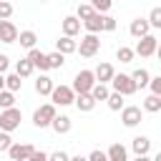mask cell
<instances>
[{
  "instance_id": "74e56055",
  "label": "cell",
  "mask_w": 161,
  "mask_h": 161,
  "mask_svg": "<svg viewBox=\"0 0 161 161\" xmlns=\"http://www.w3.org/2000/svg\"><path fill=\"white\" fill-rule=\"evenodd\" d=\"M148 88H151V93H158V96H161V75L151 78V80H148Z\"/></svg>"
},
{
  "instance_id": "f546056e",
  "label": "cell",
  "mask_w": 161,
  "mask_h": 161,
  "mask_svg": "<svg viewBox=\"0 0 161 161\" xmlns=\"http://www.w3.org/2000/svg\"><path fill=\"white\" fill-rule=\"evenodd\" d=\"M63 63H65V55H63L60 50L48 53V65H50V68H63Z\"/></svg>"
},
{
  "instance_id": "bcb514c9",
  "label": "cell",
  "mask_w": 161,
  "mask_h": 161,
  "mask_svg": "<svg viewBox=\"0 0 161 161\" xmlns=\"http://www.w3.org/2000/svg\"><path fill=\"white\" fill-rule=\"evenodd\" d=\"M40 3H48V0H40Z\"/></svg>"
},
{
  "instance_id": "2e32d148",
  "label": "cell",
  "mask_w": 161,
  "mask_h": 161,
  "mask_svg": "<svg viewBox=\"0 0 161 161\" xmlns=\"http://www.w3.org/2000/svg\"><path fill=\"white\" fill-rule=\"evenodd\" d=\"M131 148H133V153H136L138 158H146L148 151H151V141H148V136H136V138L131 141Z\"/></svg>"
},
{
  "instance_id": "e575fe53",
  "label": "cell",
  "mask_w": 161,
  "mask_h": 161,
  "mask_svg": "<svg viewBox=\"0 0 161 161\" xmlns=\"http://www.w3.org/2000/svg\"><path fill=\"white\" fill-rule=\"evenodd\" d=\"M10 143H13L10 131H3V128H0V151H8V148H10Z\"/></svg>"
},
{
  "instance_id": "7a4b0ae2",
  "label": "cell",
  "mask_w": 161,
  "mask_h": 161,
  "mask_svg": "<svg viewBox=\"0 0 161 161\" xmlns=\"http://www.w3.org/2000/svg\"><path fill=\"white\" fill-rule=\"evenodd\" d=\"M58 106L50 101V103H43L40 108H35V113H33V123H35V128H48L50 126V121L55 118V111Z\"/></svg>"
},
{
  "instance_id": "f1b7e54d",
  "label": "cell",
  "mask_w": 161,
  "mask_h": 161,
  "mask_svg": "<svg viewBox=\"0 0 161 161\" xmlns=\"http://www.w3.org/2000/svg\"><path fill=\"white\" fill-rule=\"evenodd\" d=\"M116 58H118L121 63H131V60L136 58V50H133V48H126V45H121V48L116 50Z\"/></svg>"
},
{
  "instance_id": "3957f363",
  "label": "cell",
  "mask_w": 161,
  "mask_h": 161,
  "mask_svg": "<svg viewBox=\"0 0 161 161\" xmlns=\"http://www.w3.org/2000/svg\"><path fill=\"white\" fill-rule=\"evenodd\" d=\"M20 121H23V113H20V108H15V106H8V108H3V113H0V128L3 131H15V128H20Z\"/></svg>"
},
{
  "instance_id": "7bdbcfd3",
  "label": "cell",
  "mask_w": 161,
  "mask_h": 161,
  "mask_svg": "<svg viewBox=\"0 0 161 161\" xmlns=\"http://www.w3.org/2000/svg\"><path fill=\"white\" fill-rule=\"evenodd\" d=\"M5 88V73H0V91Z\"/></svg>"
},
{
  "instance_id": "277c9868",
  "label": "cell",
  "mask_w": 161,
  "mask_h": 161,
  "mask_svg": "<svg viewBox=\"0 0 161 161\" xmlns=\"http://www.w3.org/2000/svg\"><path fill=\"white\" fill-rule=\"evenodd\" d=\"M98 50H101L98 33H86V35L80 38V43H78V50H75V53H80L83 58H93Z\"/></svg>"
},
{
  "instance_id": "cb8c5ba5",
  "label": "cell",
  "mask_w": 161,
  "mask_h": 161,
  "mask_svg": "<svg viewBox=\"0 0 161 161\" xmlns=\"http://www.w3.org/2000/svg\"><path fill=\"white\" fill-rule=\"evenodd\" d=\"M33 70H35V65L30 63V58H20V60L15 63V73H18L20 78H28V75H33Z\"/></svg>"
},
{
  "instance_id": "d4e9b609",
  "label": "cell",
  "mask_w": 161,
  "mask_h": 161,
  "mask_svg": "<svg viewBox=\"0 0 161 161\" xmlns=\"http://www.w3.org/2000/svg\"><path fill=\"white\" fill-rule=\"evenodd\" d=\"M131 78L136 80V86H138V88H148V80H151V73H148L146 68H136V70L131 73Z\"/></svg>"
},
{
  "instance_id": "ab89813d",
  "label": "cell",
  "mask_w": 161,
  "mask_h": 161,
  "mask_svg": "<svg viewBox=\"0 0 161 161\" xmlns=\"http://www.w3.org/2000/svg\"><path fill=\"white\" fill-rule=\"evenodd\" d=\"M48 158H50V161H68L70 156H68L65 151H53V153H48Z\"/></svg>"
},
{
  "instance_id": "b9f144b4",
  "label": "cell",
  "mask_w": 161,
  "mask_h": 161,
  "mask_svg": "<svg viewBox=\"0 0 161 161\" xmlns=\"http://www.w3.org/2000/svg\"><path fill=\"white\" fill-rule=\"evenodd\" d=\"M8 68H10V58H8L5 53H0V73H5Z\"/></svg>"
},
{
  "instance_id": "484cf974",
  "label": "cell",
  "mask_w": 161,
  "mask_h": 161,
  "mask_svg": "<svg viewBox=\"0 0 161 161\" xmlns=\"http://www.w3.org/2000/svg\"><path fill=\"white\" fill-rule=\"evenodd\" d=\"M123 98H126V96H121L118 91H111V93H108V98H106V103H108V108H111V111H121V108L126 106V103H123Z\"/></svg>"
},
{
  "instance_id": "4fadbf2b",
  "label": "cell",
  "mask_w": 161,
  "mask_h": 161,
  "mask_svg": "<svg viewBox=\"0 0 161 161\" xmlns=\"http://www.w3.org/2000/svg\"><path fill=\"white\" fill-rule=\"evenodd\" d=\"M128 33L138 40L141 35H146V33H151V23H148V18H136V20H131V25H128Z\"/></svg>"
},
{
  "instance_id": "30bf717a",
  "label": "cell",
  "mask_w": 161,
  "mask_h": 161,
  "mask_svg": "<svg viewBox=\"0 0 161 161\" xmlns=\"http://www.w3.org/2000/svg\"><path fill=\"white\" fill-rule=\"evenodd\" d=\"M18 28H15V23L13 20H8V18H0V43H18Z\"/></svg>"
},
{
  "instance_id": "5b68a950",
  "label": "cell",
  "mask_w": 161,
  "mask_h": 161,
  "mask_svg": "<svg viewBox=\"0 0 161 161\" xmlns=\"http://www.w3.org/2000/svg\"><path fill=\"white\" fill-rule=\"evenodd\" d=\"M156 45H158V38L156 35H151V33H146V35H141L138 38V43H136V55H141V58H151V55H156Z\"/></svg>"
},
{
  "instance_id": "9c48e42d",
  "label": "cell",
  "mask_w": 161,
  "mask_h": 161,
  "mask_svg": "<svg viewBox=\"0 0 161 161\" xmlns=\"http://www.w3.org/2000/svg\"><path fill=\"white\" fill-rule=\"evenodd\" d=\"M33 151H35V146H30V143H10V148L5 151L13 161H28L30 156H33Z\"/></svg>"
},
{
  "instance_id": "4316f807",
  "label": "cell",
  "mask_w": 161,
  "mask_h": 161,
  "mask_svg": "<svg viewBox=\"0 0 161 161\" xmlns=\"http://www.w3.org/2000/svg\"><path fill=\"white\" fill-rule=\"evenodd\" d=\"M5 88L13 91V93H18V91L23 88V78H20L18 73H8V75H5Z\"/></svg>"
},
{
  "instance_id": "d6a6232c",
  "label": "cell",
  "mask_w": 161,
  "mask_h": 161,
  "mask_svg": "<svg viewBox=\"0 0 161 161\" xmlns=\"http://www.w3.org/2000/svg\"><path fill=\"white\" fill-rule=\"evenodd\" d=\"M148 23H151V28L161 30V5H158V8H151V13H148Z\"/></svg>"
},
{
  "instance_id": "ba28073f",
  "label": "cell",
  "mask_w": 161,
  "mask_h": 161,
  "mask_svg": "<svg viewBox=\"0 0 161 161\" xmlns=\"http://www.w3.org/2000/svg\"><path fill=\"white\" fill-rule=\"evenodd\" d=\"M141 118H143L141 106H123V108H121V121H123L126 128H136V126L141 123Z\"/></svg>"
},
{
  "instance_id": "d590c367",
  "label": "cell",
  "mask_w": 161,
  "mask_h": 161,
  "mask_svg": "<svg viewBox=\"0 0 161 161\" xmlns=\"http://www.w3.org/2000/svg\"><path fill=\"white\" fill-rule=\"evenodd\" d=\"M116 25H118V23H116V18L103 15V30H106V33H113V30H116Z\"/></svg>"
},
{
  "instance_id": "8fae6325",
  "label": "cell",
  "mask_w": 161,
  "mask_h": 161,
  "mask_svg": "<svg viewBox=\"0 0 161 161\" xmlns=\"http://www.w3.org/2000/svg\"><path fill=\"white\" fill-rule=\"evenodd\" d=\"M80 25H83V20L78 15H65L63 23H60V30H63V35L75 38V35H80Z\"/></svg>"
},
{
  "instance_id": "603a6c76",
  "label": "cell",
  "mask_w": 161,
  "mask_h": 161,
  "mask_svg": "<svg viewBox=\"0 0 161 161\" xmlns=\"http://www.w3.org/2000/svg\"><path fill=\"white\" fill-rule=\"evenodd\" d=\"M18 43L23 45V48H35V43H38V35H35V30H20L18 33Z\"/></svg>"
},
{
  "instance_id": "7402d4cb",
  "label": "cell",
  "mask_w": 161,
  "mask_h": 161,
  "mask_svg": "<svg viewBox=\"0 0 161 161\" xmlns=\"http://www.w3.org/2000/svg\"><path fill=\"white\" fill-rule=\"evenodd\" d=\"M143 111L146 113H158L161 111V96L158 93H148L143 98Z\"/></svg>"
},
{
  "instance_id": "f35d334b",
  "label": "cell",
  "mask_w": 161,
  "mask_h": 161,
  "mask_svg": "<svg viewBox=\"0 0 161 161\" xmlns=\"http://www.w3.org/2000/svg\"><path fill=\"white\" fill-rule=\"evenodd\" d=\"M88 158H91V161H108L106 151H98V148H96V151H91V153H88Z\"/></svg>"
},
{
  "instance_id": "4dcf8cb0",
  "label": "cell",
  "mask_w": 161,
  "mask_h": 161,
  "mask_svg": "<svg viewBox=\"0 0 161 161\" xmlns=\"http://www.w3.org/2000/svg\"><path fill=\"white\" fill-rule=\"evenodd\" d=\"M96 13V8L91 5V3H78V10H75V15L80 18V20H86V18H91Z\"/></svg>"
},
{
  "instance_id": "ffe728a7",
  "label": "cell",
  "mask_w": 161,
  "mask_h": 161,
  "mask_svg": "<svg viewBox=\"0 0 161 161\" xmlns=\"http://www.w3.org/2000/svg\"><path fill=\"white\" fill-rule=\"evenodd\" d=\"M93 73H96V80H98V83H111V78H113L116 70H113L111 63H98V68H96Z\"/></svg>"
},
{
  "instance_id": "836d02e7",
  "label": "cell",
  "mask_w": 161,
  "mask_h": 161,
  "mask_svg": "<svg viewBox=\"0 0 161 161\" xmlns=\"http://www.w3.org/2000/svg\"><path fill=\"white\" fill-rule=\"evenodd\" d=\"M91 5H93L98 13H108L111 5H113V0H91Z\"/></svg>"
},
{
  "instance_id": "60d3db41",
  "label": "cell",
  "mask_w": 161,
  "mask_h": 161,
  "mask_svg": "<svg viewBox=\"0 0 161 161\" xmlns=\"http://www.w3.org/2000/svg\"><path fill=\"white\" fill-rule=\"evenodd\" d=\"M45 158H48V153H45V151H38V148H35V151H33V156H30L28 161H45Z\"/></svg>"
},
{
  "instance_id": "e0dca14e",
  "label": "cell",
  "mask_w": 161,
  "mask_h": 161,
  "mask_svg": "<svg viewBox=\"0 0 161 161\" xmlns=\"http://www.w3.org/2000/svg\"><path fill=\"white\" fill-rule=\"evenodd\" d=\"M103 15H106V13H98V10H96L91 18H86V20H83L86 33H101V30H103Z\"/></svg>"
},
{
  "instance_id": "8992f818",
  "label": "cell",
  "mask_w": 161,
  "mask_h": 161,
  "mask_svg": "<svg viewBox=\"0 0 161 161\" xmlns=\"http://www.w3.org/2000/svg\"><path fill=\"white\" fill-rule=\"evenodd\" d=\"M93 83H96V73L93 70H78L75 73V78H73V91L75 93H91V88H93Z\"/></svg>"
},
{
  "instance_id": "5bb4252c",
  "label": "cell",
  "mask_w": 161,
  "mask_h": 161,
  "mask_svg": "<svg viewBox=\"0 0 161 161\" xmlns=\"http://www.w3.org/2000/svg\"><path fill=\"white\" fill-rule=\"evenodd\" d=\"M28 58H30V63H33L35 68H40L43 73L50 70V65H48V53L38 50V48H30V50H28Z\"/></svg>"
},
{
  "instance_id": "d6986e66",
  "label": "cell",
  "mask_w": 161,
  "mask_h": 161,
  "mask_svg": "<svg viewBox=\"0 0 161 161\" xmlns=\"http://www.w3.org/2000/svg\"><path fill=\"white\" fill-rule=\"evenodd\" d=\"M55 50H60L63 55H68V53H75V50H78V43H75L70 35H63V38L55 40Z\"/></svg>"
},
{
  "instance_id": "ee69618b",
  "label": "cell",
  "mask_w": 161,
  "mask_h": 161,
  "mask_svg": "<svg viewBox=\"0 0 161 161\" xmlns=\"http://www.w3.org/2000/svg\"><path fill=\"white\" fill-rule=\"evenodd\" d=\"M156 58L161 60V40H158V45H156Z\"/></svg>"
},
{
  "instance_id": "7c38bea8",
  "label": "cell",
  "mask_w": 161,
  "mask_h": 161,
  "mask_svg": "<svg viewBox=\"0 0 161 161\" xmlns=\"http://www.w3.org/2000/svg\"><path fill=\"white\" fill-rule=\"evenodd\" d=\"M96 98L91 96V93H75V101H73V106L80 111V113H91L93 108H96Z\"/></svg>"
},
{
  "instance_id": "52a82bcc",
  "label": "cell",
  "mask_w": 161,
  "mask_h": 161,
  "mask_svg": "<svg viewBox=\"0 0 161 161\" xmlns=\"http://www.w3.org/2000/svg\"><path fill=\"white\" fill-rule=\"evenodd\" d=\"M50 101H53L55 106H70V103L75 101V91H73V86H53V91H50Z\"/></svg>"
},
{
  "instance_id": "8d00e7d4",
  "label": "cell",
  "mask_w": 161,
  "mask_h": 161,
  "mask_svg": "<svg viewBox=\"0 0 161 161\" xmlns=\"http://www.w3.org/2000/svg\"><path fill=\"white\" fill-rule=\"evenodd\" d=\"M13 15V5L8 0H0V18H10Z\"/></svg>"
},
{
  "instance_id": "1f68e13d",
  "label": "cell",
  "mask_w": 161,
  "mask_h": 161,
  "mask_svg": "<svg viewBox=\"0 0 161 161\" xmlns=\"http://www.w3.org/2000/svg\"><path fill=\"white\" fill-rule=\"evenodd\" d=\"M8 106H15V93L8 91V88H3L0 91V108H8Z\"/></svg>"
},
{
  "instance_id": "83f0119b",
  "label": "cell",
  "mask_w": 161,
  "mask_h": 161,
  "mask_svg": "<svg viewBox=\"0 0 161 161\" xmlns=\"http://www.w3.org/2000/svg\"><path fill=\"white\" fill-rule=\"evenodd\" d=\"M108 93H111V91H108V83H98V80H96L93 88H91V96H93L96 101H106Z\"/></svg>"
},
{
  "instance_id": "7dc6e473",
  "label": "cell",
  "mask_w": 161,
  "mask_h": 161,
  "mask_svg": "<svg viewBox=\"0 0 161 161\" xmlns=\"http://www.w3.org/2000/svg\"><path fill=\"white\" fill-rule=\"evenodd\" d=\"M75 3H83V0H75Z\"/></svg>"
},
{
  "instance_id": "9a60e30c",
  "label": "cell",
  "mask_w": 161,
  "mask_h": 161,
  "mask_svg": "<svg viewBox=\"0 0 161 161\" xmlns=\"http://www.w3.org/2000/svg\"><path fill=\"white\" fill-rule=\"evenodd\" d=\"M50 128H53L55 133L63 136V133H68V131L73 128V121H70V116H65V113H60V116L55 113V118L50 121Z\"/></svg>"
},
{
  "instance_id": "ac0fdd59",
  "label": "cell",
  "mask_w": 161,
  "mask_h": 161,
  "mask_svg": "<svg viewBox=\"0 0 161 161\" xmlns=\"http://www.w3.org/2000/svg\"><path fill=\"white\" fill-rule=\"evenodd\" d=\"M53 78L50 75H45V73H40L38 75V80H35V93L38 96H50V91H53Z\"/></svg>"
},
{
  "instance_id": "f6af8a7d",
  "label": "cell",
  "mask_w": 161,
  "mask_h": 161,
  "mask_svg": "<svg viewBox=\"0 0 161 161\" xmlns=\"http://www.w3.org/2000/svg\"><path fill=\"white\" fill-rule=\"evenodd\" d=\"M156 161H161V151H158V153H156Z\"/></svg>"
},
{
  "instance_id": "6da1fadb",
  "label": "cell",
  "mask_w": 161,
  "mask_h": 161,
  "mask_svg": "<svg viewBox=\"0 0 161 161\" xmlns=\"http://www.w3.org/2000/svg\"><path fill=\"white\" fill-rule=\"evenodd\" d=\"M111 88L118 91L121 96H133V93L138 91V86H136V80L131 78V73H113V78H111Z\"/></svg>"
},
{
  "instance_id": "44dd1931",
  "label": "cell",
  "mask_w": 161,
  "mask_h": 161,
  "mask_svg": "<svg viewBox=\"0 0 161 161\" xmlns=\"http://www.w3.org/2000/svg\"><path fill=\"white\" fill-rule=\"evenodd\" d=\"M106 156H108V161H126L128 158V151H126L123 143H111V148L106 151Z\"/></svg>"
}]
</instances>
